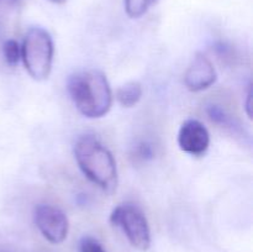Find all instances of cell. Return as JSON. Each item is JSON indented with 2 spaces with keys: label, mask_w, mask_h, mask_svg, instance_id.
Listing matches in <instances>:
<instances>
[{
  "label": "cell",
  "mask_w": 253,
  "mask_h": 252,
  "mask_svg": "<svg viewBox=\"0 0 253 252\" xmlns=\"http://www.w3.org/2000/svg\"><path fill=\"white\" fill-rule=\"evenodd\" d=\"M2 51H4L5 61L10 66L17 64V62L21 58V47L19 46L17 41H15V40H7L4 43Z\"/></svg>",
  "instance_id": "10"
},
{
  "label": "cell",
  "mask_w": 253,
  "mask_h": 252,
  "mask_svg": "<svg viewBox=\"0 0 253 252\" xmlns=\"http://www.w3.org/2000/svg\"><path fill=\"white\" fill-rule=\"evenodd\" d=\"M178 145L180 150L188 155L203 156L210 145L209 131L199 120L189 119L180 126Z\"/></svg>",
  "instance_id": "6"
},
{
  "label": "cell",
  "mask_w": 253,
  "mask_h": 252,
  "mask_svg": "<svg viewBox=\"0 0 253 252\" xmlns=\"http://www.w3.org/2000/svg\"><path fill=\"white\" fill-rule=\"evenodd\" d=\"M79 252H106L103 245L94 237H84L81 241Z\"/></svg>",
  "instance_id": "11"
},
{
  "label": "cell",
  "mask_w": 253,
  "mask_h": 252,
  "mask_svg": "<svg viewBox=\"0 0 253 252\" xmlns=\"http://www.w3.org/2000/svg\"><path fill=\"white\" fill-rule=\"evenodd\" d=\"M142 96V85L138 82H127L116 90V99L125 108H132Z\"/></svg>",
  "instance_id": "8"
},
{
  "label": "cell",
  "mask_w": 253,
  "mask_h": 252,
  "mask_svg": "<svg viewBox=\"0 0 253 252\" xmlns=\"http://www.w3.org/2000/svg\"><path fill=\"white\" fill-rule=\"evenodd\" d=\"M74 156L79 168L89 180L113 193L118 185V168L114 156L94 135H83L76 141Z\"/></svg>",
  "instance_id": "2"
},
{
  "label": "cell",
  "mask_w": 253,
  "mask_h": 252,
  "mask_svg": "<svg viewBox=\"0 0 253 252\" xmlns=\"http://www.w3.org/2000/svg\"><path fill=\"white\" fill-rule=\"evenodd\" d=\"M68 91L79 113L89 119L103 118L113 104L108 79L96 69L79 71L68 79Z\"/></svg>",
  "instance_id": "1"
},
{
  "label": "cell",
  "mask_w": 253,
  "mask_h": 252,
  "mask_svg": "<svg viewBox=\"0 0 253 252\" xmlns=\"http://www.w3.org/2000/svg\"><path fill=\"white\" fill-rule=\"evenodd\" d=\"M53 52V41L46 30L42 27L27 30L21 47V58L31 78L43 81L49 76Z\"/></svg>",
  "instance_id": "3"
},
{
  "label": "cell",
  "mask_w": 253,
  "mask_h": 252,
  "mask_svg": "<svg viewBox=\"0 0 253 252\" xmlns=\"http://www.w3.org/2000/svg\"><path fill=\"white\" fill-rule=\"evenodd\" d=\"M35 224L51 244H61L68 235V219L63 210L51 204H39L35 209Z\"/></svg>",
  "instance_id": "5"
},
{
  "label": "cell",
  "mask_w": 253,
  "mask_h": 252,
  "mask_svg": "<svg viewBox=\"0 0 253 252\" xmlns=\"http://www.w3.org/2000/svg\"><path fill=\"white\" fill-rule=\"evenodd\" d=\"M251 100H252V88L250 85L249 88V93H247V101H246V113L249 115V118H252V105H251Z\"/></svg>",
  "instance_id": "12"
},
{
  "label": "cell",
  "mask_w": 253,
  "mask_h": 252,
  "mask_svg": "<svg viewBox=\"0 0 253 252\" xmlns=\"http://www.w3.org/2000/svg\"><path fill=\"white\" fill-rule=\"evenodd\" d=\"M49 1H52V2H56V4H63V2L66 1V0H49Z\"/></svg>",
  "instance_id": "13"
},
{
  "label": "cell",
  "mask_w": 253,
  "mask_h": 252,
  "mask_svg": "<svg viewBox=\"0 0 253 252\" xmlns=\"http://www.w3.org/2000/svg\"><path fill=\"white\" fill-rule=\"evenodd\" d=\"M157 0H125L126 14L132 19L145 15Z\"/></svg>",
  "instance_id": "9"
},
{
  "label": "cell",
  "mask_w": 253,
  "mask_h": 252,
  "mask_svg": "<svg viewBox=\"0 0 253 252\" xmlns=\"http://www.w3.org/2000/svg\"><path fill=\"white\" fill-rule=\"evenodd\" d=\"M216 81V71L208 57L197 53L184 74V84L189 90L202 91L210 88Z\"/></svg>",
  "instance_id": "7"
},
{
  "label": "cell",
  "mask_w": 253,
  "mask_h": 252,
  "mask_svg": "<svg viewBox=\"0 0 253 252\" xmlns=\"http://www.w3.org/2000/svg\"><path fill=\"white\" fill-rule=\"evenodd\" d=\"M110 222L120 227L128 242L141 251L148 250L151 245V231L147 217L137 205L124 203L118 205L110 215Z\"/></svg>",
  "instance_id": "4"
}]
</instances>
